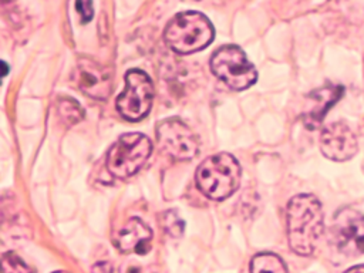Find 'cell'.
<instances>
[{"mask_svg":"<svg viewBox=\"0 0 364 273\" xmlns=\"http://www.w3.org/2000/svg\"><path fill=\"white\" fill-rule=\"evenodd\" d=\"M290 249L300 256H310L324 232V215L320 200L310 193L290 199L286 210Z\"/></svg>","mask_w":364,"mask_h":273,"instance_id":"cell-1","label":"cell"},{"mask_svg":"<svg viewBox=\"0 0 364 273\" xmlns=\"http://www.w3.org/2000/svg\"><path fill=\"white\" fill-rule=\"evenodd\" d=\"M213 26L208 17L198 11L175 14L166 24L164 40L169 48L179 54L203 50L213 40Z\"/></svg>","mask_w":364,"mask_h":273,"instance_id":"cell-2","label":"cell"},{"mask_svg":"<svg viewBox=\"0 0 364 273\" xmlns=\"http://www.w3.org/2000/svg\"><path fill=\"white\" fill-rule=\"evenodd\" d=\"M240 165L228 152H220L206 158L196 169V185L202 193L213 200L229 198L240 182Z\"/></svg>","mask_w":364,"mask_h":273,"instance_id":"cell-3","label":"cell"},{"mask_svg":"<svg viewBox=\"0 0 364 273\" xmlns=\"http://www.w3.org/2000/svg\"><path fill=\"white\" fill-rule=\"evenodd\" d=\"M152 154V142L138 132L121 135L107 154V169L117 178H129L136 173Z\"/></svg>","mask_w":364,"mask_h":273,"instance_id":"cell-4","label":"cell"},{"mask_svg":"<svg viewBox=\"0 0 364 273\" xmlns=\"http://www.w3.org/2000/svg\"><path fill=\"white\" fill-rule=\"evenodd\" d=\"M212 73L228 87L236 91L249 88L256 82L257 73L246 54L235 44L219 47L210 58Z\"/></svg>","mask_w":364,"mask_h":273,"instance_id":"cell-5","label":"cell"},{"mask_svg":"<svg viewBox=\"0 0 364 273\" xmlns=\"http://www.w3.org/2000/svg\"><path fill=\"white\" fill-rule=\"evenodd\" d=\"M127 88L117 98L118 112L128 121L145 118L152 107L154 85L148 74L141 70H129L125 75Z\"/></svg>","mask_w":364,"mask_h":273,"instance_id":"cell-6","label":"cell"},{"mask_svg":"<svg viewBox=\"0 0 364 273\" xmlns=\"http://www.w3.org/2000/svg\"><path fill=\"white\" fill-rule=\"evenodd\" d=\"M156 141L164 154L178 161H189L199 152L198 136L178 118H166L158 124Z\"/></svg>","mask_w":364,"mask_h":273,"instance_id":"cell-7","label":"cell"},{"mask_svg":"<svg viewBox=\"0 0 364 273\" xmlns=\"http://www.w3.org/2000/svg\"><path fill=\"white\" fill-rule=\"evenodd\" d=\"M333 240L337 249L348 256L364 253V213L344 208L337 212L331 226Z\"/></svg>","mask_w":364,"mask_h":273,"instance_id":"cell-8","label":"cell"},{"mask_svg":"<svg viewBox=\"0 0 364 273\" xmlns=\"http://www.w3.org/2000/svg\"><path fill=\"white\" fill-rule=\"evenodd\" d=\"M73 80L85 95L94 100H107L112 91L111 70L90 58H81L77 63Z\"/></svg>","mask_w":364,"mask_h":273,"instance_id":"cell-9","label":"cell"},{"mask_svg":"<svg viewBox=\"0 0 364 273\" xmlns=\"http://www.w3.org/2000/svg\"><path fill=\"white\" fill-rule=\"evenodd\" d=\"M320 149L326 158L343 162L357 154L358 144L350 127L346 122L337 121L323 128L320 135Z\"/></svg>","mask_w":364,"mask_h":273,"instance_id":"cell-10","label":"cell"},{"mask_svg":"<svg viewBox=\"0 0 364 273\" xmlns=\"http://www.w3.org/2000/svg\"><path fill=\"white\" fill-rule=\"evenodd\" d=\"M152 230L139 218H132L117 233L114 243L122 253L145 255L151 249Z\"/></svg>","mask_w":364,"mask_h":273,"instance_id":"cell-11","label":"cell"},{"mask_svg":"<svg viewBox=\"0 0 364 273\" xmlns=\"http://www.w3.org/2000/svg\"><path fill=\"white\" fill-rule=\"evenodd\" d=\"M343 95V88L338 85H326L313 91L307 98V108L303 114L304 122L309 128H317L326 112L338 101Z\"/></svg>","mask_w":364,"mask_h":273,"instance_id":"cell-12","label":"cell"},{"mask_svg":"<svg viewBox=\"0 0 364 273\" xmlns=\"http://www.w3.org/2000/svg\"><path fill=\"white\" fill-rule=\"evenodd\" d=\"M250 273H287V267L277 255L259 253L250 262Z\"/></svg>","mask_w":364,"mask_h":273,"instance_id":"cell-13","label":"cell"},{"mask_svg":"<svg viewBox=\"0 0 364 273\" xmlns=\"http://www.w3.org/2000/svg\"><path fill=\"white\" fill-rule=\"evenodd\" d=\"M57 111L68 127L78 124L84 118L82 107L73 98H61L57 104Z\"/></svg>","mask_w":364,"mask_h":273,"instance_id":"cell-14","label":"cell"},{"mask_svg":"<svg viewBox=\"0 0 364 273\" xmlns=\"http://www.w3.org/2000/svg\"><path fill=\"white\" fill-rule=\"evenodd\" d=\"M162 225L165 232L172 237H181L185 229V222L176 210H168L164 213Z\"/></svg>","mask_w":364,"mask_h":273,"instance_id":"cell-15","label":"cell"},{"mask_svg":"<svg viewBox=\"0 0 364 273\" xmlns=\"http://www.w3.org/2000/svg\"><path fill=\"white\" fill-rule=\"evenodd\" d=\"M3 273H33V270L13 252H6L1 256Z\"/></svg>","mask_w":364,"mask_h":273,"instance_id":"cell-16","label":"cell"},{"mask_svg":"<svg viewBox=\"0 0 364 273\" xmlns=\"http://www.w3.org/2000/svg\"><path fill=\"white\" fill-rule=\"evenodd\" d=\"M75 10L82 23H88L94 16L92 0H75Z\"/></svg>","mask_w":364,"mask_h":273,"instance_id":"cell-17","label":"cell"},{"mask_svg":"<svg viewBox=\"0 0 364 273\" xmlns=\"http://www.w3.org/2000/svg\"><path fill=\"white\" fill-rule=\"evenodd\" d=\"M344 273H364V264H358V266L350 267V269L346 270Z\"/></svg>","mask_w":364,"mask_h":273,"instance_id":"cell-18","label":"cell"},{"mask_svg":"<svg viewBox=\"0 0 364 273\" xmlns=\"http://www.w3.org/2000/svg\"><path fill=\"white\" fill-rule=\"evenodd\" d=\"M53 273H68V272H64V270H58V272H53Z\"/></svg>","mask_w":364,"mask_h":273,"instance_id":"cell-19","label":"cell"}]
</instances>
